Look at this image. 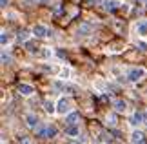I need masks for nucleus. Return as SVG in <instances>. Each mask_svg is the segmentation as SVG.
I'll return each instance as SVG.
<instances>
[{
    "mask_svg": "<svg viewBox=\"0 0 147 144\" xmlns=\"http://www.w3.org/2000/svg\"><path fill=\"white\" fill-rule=\"evenodd\" d=\"M20 144H33V142L27 139V137H20Z\"/></svg>",
    "mask_w": 147,
    "mask_h": 144,
    "instance_id": "20",
    "label": "nucleus"
},
{
    "mask_svg": "<svg viewBox=\"0 0 147 144\" xmlns=\"http://www.w3.org/2000/svg\"><path fill=\"white\" fill-rule=\"evenodd\" d=\"M102 4H104V8L109 9V11H115V9H118V5H120L118 0H102Z\"/></svg>",
    "mask_w": 147,
    "mask_h": 144,
    "instance_id": "3",
    "label": "nucleus"
},
{
    "mask_svg": "<svg viewBox=\"0 0 147 144\" xmlns=\"http://www.w3.org/2000/svg\"><path fill=\"white\" fill-rule=\"evenodd\" d=\"M138 48H140V49H142V51H145V49H147V46H145L144 42H140V44H138Z\"/></svg>",
    "mask_w": 147,
    "mask_h": 144,
    "instance_id": "22",
    "label": "nucleus"
},
{
    "mask_svg": "<svg viewBox=\"0 0 147 144\" xmlns=\"http://www.w3.org/2000/svg\"><path fill=\"white\" fill-rule=\"evenodd\" d=\"M9 62H11V57L5 51H2V64H9Z\"/></svg>",
    "mask_w": 147,
    "mask_h": 144,
    "instance_id": "15",
    "label": "nucleus"
},
{
    "mask_svg": "<svg viewBox=\"0 0 147 144\" xmlns=\"http://www.w3.org/2000/svg\"><path fill=\"white\" fill-rule=\"evenodd\" d=\"M27 49H29L31 53H35V51H36V49H35V46H33V42H27Z\"/></svg>",
    "mask_w": 147,
    "mask_h": 144,
    "instance_id": "21",
    "label": "nucleus"
},
{
    "mask_svg": "<svg viewBox=\"0 0 147 144\" xmlns=\"http://www.w3.org/2000/svg\"><path fill=\"white\" fill-rule=\"evenodd\" d=\"M44 106H46V111H47V113H53V111H55V104H53V102H46Z\"/></svg>",
    "mask_w": 147,
    "mask_h": 144,
    "instance_id": "16",
    "label": "nucleus"
},
{
    "mask_svg": "<svg viewBox=\"0 0 147 144\" xmlns=\"http://www.w3.org/2000/svg\"><path fill=\"white\" fill-rule=\"evenodd\" d=\"M27 40V31H20L18 33V42H26Z\"/></svg>",
    "mask_w": 147,
    "mask_h": 144,
    "instance_id": "17",
    "label": "nucleus"
},
{
    "mask_svg": "<svg viewBox=\"0 0 147 144\" xmlns=\"http://www.w3.org/2000/svg\"><path fill=\"white\" fill-rule=\"evenodd\" d=\"M56 111L62 113V115L67 113V111H69V100H67V99H60L58 106H56Z\"/></svg>",
    "mask_w": 147,
    "mask_h": 144,
    "instance_id": "2",
    "label": "nucleus"
},
{
    "mask_svg": "<svg viewBox=\"0 0 147 144\" xmlns=\"http://www.w3.org/2000/svg\"><path fill=\"white\" fill-rule=\"evenodd\" d=\"M18 91H20L22 95H31L33 93V88H31V86H27V84H20L18 86Z\"/></svg>",
    "mask_w": 147,
    "mask_h": 144,
    "instance_id": "9",
    "label": "nucleus"
},
{
    "mask_svg": "<svg viewBox=\"0 0 147 144\" xmlns=\"http://www.w3.org/2000/svg\"><path fill=\"white\" fill-rule=\"evenodd\" d=\"M0 42H2V46H5V44H7L9 42V35H7V33H2V37H0Z\"/></svg>",
    "mask_w": 147,
    "mask_h": 144,
    "instance_id": "14",
    "label": "nucleus"
},
{
    "mask_svg": "<svg viewBox=\"0 0 147 144\" xmlns=\"http://www.w3.org/2000/svg\"><path fill=\"white\" fill-rule=\"evenodd\" d=\"M27 124H29V128H36L38 119L35 117V115H27Z\"/></svg>",
    "mask_w": 147,
    "mask_h": 144,
    "instance_id": "12",
    "label": "nucleus"
},
{
    "mask_svg": "<svg viewBox=\"0 0 147 144\" xmlns=\"http://www.w3.org/2000/svg\"><path fill=\"white\" fill-rule=\"evenodd\" d=\"M107 122H109V126H115L116 124V117L115 115H109V117H107Z\"/></svg>",
    "mask_w": 147,
    "mask_h": 144,
    "instance_id": "19",
    "label": "nucleus"
},
{
    "mask_svg": "<svg viewBox=\"0 0 147 144\" xmlns=\"http://www.w3.org/2000/svg\"><path fill=\"white\" fill-rule=\"evenodd\" d=\"M89 33H91V26L89 24H82L78 27V35H89Z\"/></svg>",
    "mask_w": 147,
    "mask_h": 144,
    "instance_id": "10",
    "label": "nucleus"
},
{
    "mask_svg": "<svg viewBox=\"0 0 147 144\" xmlns=\"http://www.w3.org/2000/svg\"><path fill=\"white\" fill-rule=\"evenodd\" d=\"M55 135H56V128L55 126H49V128L46 130V139H53Z\"/></svg>",
    "mask_w": 147,
    "mask_h": 144,
    "instance_id": "13",
    "label": "nucleus"
},
{
    "mask_svg": "<svg viewBox=\"0 0 147 144\" xmlns=\"http://www.w3.org/2000/svg\"><path fill=\"white\" fill-rule=\"evenodd\" d=\"M33 33H35V35L36 37H47V29H46V27H44V26H35V27H33Z\"/></svg>",
    "mask_w": 147,
    "mask_h": 144,
    "instance_id": "5",
    "label": "nucleus"
},
{
    "mask_svg": "<svg viewBox=\"0 0 147 144\" xmlns=\"http://www.w3.org/2000/svg\"><path fill=\"white\" fill-rule=\"evenodd\" d=\"M78 120H80V113H69L65 119L67 124H78Z\"/></svg>",
    "mask_w": 147,
    "mask_h": 144,
    "instance_id": "6",
    "label": "nucleus"
},
{
    "mask_svg": "<svg viewBox=\"0 0 147 144\" xmlns=\"http://www.w3.org/2000/svg\"><path fill=\"white\" fill-rule=\"evenodd\" d=\"M131 142L133 144H142V142H145V135L142 133V131H134V133L131 135Z\"/></svg>",
    "mask_w": 147,
    "mask_h": 144,
    "instance_id": "4",
    "label": "nucleus"
},
{
    "mask_svg": "<svg viewBox=\"0 0 147 144\" xmlns=\"http://www.w3.org/2000/svg\"><path fill=\"white\" fill-rule=\"evenodd\" d=\"M138 31H140V35H147V24H140Z\"/></svg>",
    "mask_w": 147,
    "mask_h": 144,
    "instance_id": "18",
    "label": "nucleus"
},
{
    "mask_svg": "<svg viewBox=\"0 0 147 144\" xmlns=\"http://www.w3.org/2000/svg\"><path fill=\"white\" fill-rule=\"evenodd\" d=\"M0 4H2V8H5V5H7V0H0Z\"/></svg>",
    "mask_w": 147,
    "mask_h": 144,
    "instance_id": "23",
    "label": "nucleus"
},
{
    "mask_svg": "<svg viewBox=\"0 0 147 144\" xmlns=\"http://www.w3.org/2000/svg\"><path fill=\"white\" fill-rule=\"evenodd\" d=\"M145 120V115L144 113H140V111H136L133 115V120H131V124H140V122H144Z\"/></svg>",
    "mask_w": 147,
    "mask_h": 144,
    "instance_id": "7",
    "label": "nucleus"
},
{
    "mask_svg": "<svg viewBox=\"0 0 147 144\" xmlns=\"http://www.w3.org/2000/svg\"><path fill=\"white\" fill-rule=\"evenodd\" d=\"M145 75V70H142V68H134V70H131L129 71V75H127V78L131 80V82H136V80H140Z\"/></svg>",
    "mask_w": 147,
    "mask_h": 144,
    "instance_id": "1",
    "label": "nucleus"
},
{
    "mask_svg": "<svg viewBox=\"0 0 147 144\" xmlns=\"http://www.w3.org/2000/svg\"><path fill=\"white\" fill-rule=\"evenodd\" d=\"M65 133H67V135H71V137H76V135H78V128H76V124H67Z\"/></svg>",
    "mask_w": 147,
    "mask_h": 144,
    "instance_id": "8",
    "label": "nucleus"
},
{
    "mask_svg": "<svg viewBox=\"0 0 147 144\" xmlns=\"http://www.w3.org/2000/svg\"><path fill=\"white\" fill-rule=\"evenodd\" d=\"M125 108H127L125 100H116L115 102V109H116V111H125Z\"/></svg>",
    "mask_w": 147,
    "mask_h": 144,
    "instance_id": "11",
    "label": "nucleus"
}]
</instances>
